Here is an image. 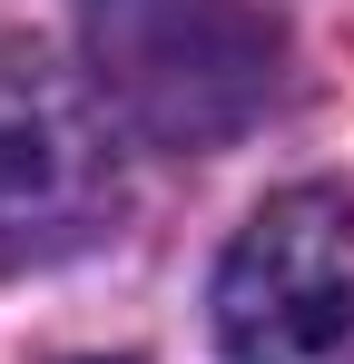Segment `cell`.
<instances>
[{
	"instance_id": "3957f363",
	"label": "cell",
	"mask_w": 354,
	"mask_h": 364,
	"mask_svg": "<svg viewBox=\"0 0 354 364\" xmlns=\"http://www.w3.org/2000/svg\"><path fill=\"white\" fill-rule=\"evenodd\" d=\"M227 364H354V197L286 187L217 266Z\"/></svg>"
},
{
	"instance_id": "7a4b0ae2",
	"label": "cell",
	"mask_w": 354,
	"mask_h": 364,
	"mask_svg": "<svg viewBox=\"0 0 354 364\" xmlns=\"http://www.w3.org/2000/svg\"><path fill=\"white\" fill-rule=\"evenodd\" d=\"M118 207V148L79 69L0 40V266H59L109 237Z\"/></svg>"
},
{
	"instance_id": "277c9868",
	"label": "cell",
	"mask_w": 354,
	"mask_h": 364,
	"mask_svg": "<svg viewBox=\"0 0 354 364\" xmlns=\"http://www.w3.org/2000/svg\"><path fill=\"white\" fill-rule=\"evenodd\" d=\"M79 364H109V355H79Z\"/></svg>"
},
{
	"instance_id": "6da1fadb",
	"label": "cell",
	"mask_w": 354,
	"mask_h": 364,
	"mask_svg": "<svg viewBox=\"0 0 354 364\" xmlns=\"http://www.w3.org/2000/svg\"><path fill=\"white\" fill-rule=\"evenodd\" d=\"M89 79L158 148H217L276 99L286 30L256 0H79Z\"/></svg>"
}]
</instances>
